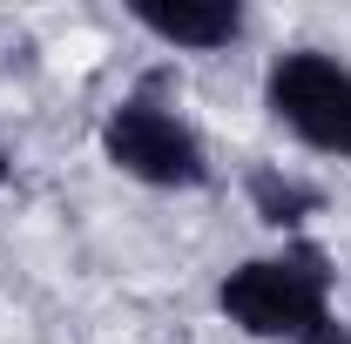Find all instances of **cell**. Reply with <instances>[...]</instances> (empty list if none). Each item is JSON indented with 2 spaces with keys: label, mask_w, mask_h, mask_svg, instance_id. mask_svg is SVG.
<instances>
[{
  "label": "cell",
  "mask_w": 351,
  "mask_h": 344,
  "mask_svg": "<svg viewBox=\"0 0 351 344\" xmlns=\"http://www.w3.org/2000/svg\"><path fill=\"white\" fill-rule=\"evenodd\" d=\"M331 284H338L331 257L311 236H284V250H263V257H243L223 270L217 310L230 331H243L257 344H311L338 324Z\"/></svg>",
  "instance_id": "obj_1"
},
{
  "label": "cell",
  "mask_w": 351,
  "mask_h": 344,
  "mask_svg": "<svg viewBox=\"0 0 351 344\" xmlns=\"http://www.w3.org/2000/svg\"><path fill=\"white\" fill-rule=\"evenodd\" d=\"M263 108L291 142H304L311 156L351 162V61L345 54L284 47L263 68Z\"/></svg>",
  "instance_id": "obj_2"
},
{
  "label": "cell",
  "mask_w": 351,
  "mask_h": 344,
  "mask_svg": "<svg viewBox=\"0 0 351 344\" xmlns=\"http://www.w3.org/2000/svg\"><path fill=\"white\" fill-rule=\"evenodd\" d=\"M101 162L142 189H203L210 182V149L189 129V115L156 95H122L101 115Z\"/></svg>",
  "instance_id": "obj_3"
},
{
  "label": "cell",
  "mask_w": 351,
  "mask_h": 344,
  "mask_svg": "<svg viewBox=\"0 0 351 344\" xmlns=\"http://www.w3.org/2000/svg\"><path fill=\"white\" fill-rule=\"evenodd\" d=\"M129 21L156 47H176V54H217L250 34L243 0H129Z\"/></svg>",
  "instance_id": "obj_4"
},
{
  "label": "cell",
  "mask_w": 351,
  "mask_h": 344,
  "mask_svg": "<svg viewBox=\"0 0 351 344\" xmlns=\"http://www.w3.org/2000/svg\"><path fill=\"white\" fill-rule=\"evenodd\" d=\"M250 210L270 223V230H284V236H298L311 216L324 210V189L317 182H304V175H291V169H277V162H263V169H250Z\"/></svg>",
  "instance_id": "obj_5"
},
{
  "label": "cell",
  "mask_w": 351,
  "mask_h": 344,
  "mask_svg": "<svg viewBox=\"0 0 351 344\" xmlns=\"http://www.w3.org/2000/svg\"><path fill=\"white\" fill-rule=\"evenodd\" d=\"M311 344H351V331H345V324H331L324 338H311Z\"/></svg>",
  "instance_id": "obj_6"
},
{
  "label": "cell",
  "mask_w": 351,
  "mask_h": 344,
  "mask_svg": "<svg viewBox=\"0 0 351 344\" xmlns=\"http://www.w3.org/2000/svg\"><path fill=\"white\" fill-rule=\"evenodd\" d=\"M7 175H14V156H7V142H0V189H7Z\"/></svg>",
  "instance_id": "obj_7"
}]
</instances>
